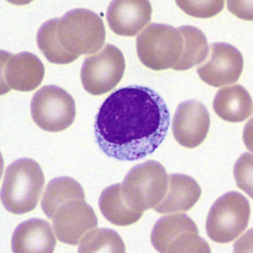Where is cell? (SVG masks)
<instances>
[{
  "label": "cell",
  "instance_id": "cell-1",
  "mask_svg": "<svg viewBox=\"0 0 253 253\" xmlns=\"http://www.w3.org/2000/svg\"><path fill=\"white\" fill-rule=\"evenodd\" d=\"M169 125L168 107L156 91L129 85L114 91L103 102L95 117V138L107 156L133 162L161 146Z\"/></svg>",
  "mask_w": 253,
  "mask_h": 253
},
{
  "label": "cell",
  "instance_id": "cell-2",
  "mask_svg": "<svg viewBox=\"0 0 253 253\" xmlns=\"http://www.w3.org/2000/svg\"><path fill=\"white\" fill-rule=\"evenodd\" d=\"M105 28L98 14L74 9L61 18L47 20L38 30L37 43L47 61L64 65L82 55L96 53L104 45Z\"/></svg>",
  "mask_w": 253,
  "mask_h": 253
},
{
  "label": "cell",
  "instance_id": "cell-3",
  "mask_svg": "<svg viewBox=\"0 0 253 253\" xmlns=\"http://www.w3.org/2000/svg\"><path fill=\"white\" fill-rule=\"evenodd\" d=\"M44 176L38 162L21 158L8 166L4 174L1 201L5 209L23 214L35 209L44 184Z\"/></svg>",
  "mask_w": 253,
  "mask_h": 253
},
{
  "label": "cell",
  "instance_id": "cell-4",
  "mask_svg": "<svg viewBox=\"0 0 253 253\" xmlns=\"http://www.w3.org/2000/svg\"><path fill=\"white\" fill-rule=\"evenodd\" d=\"M184 49V35L180 28L166 24H150L136 38L138 59L153 71H178Z\"/></svg>",
  "mask_w": 253,
  "mask_h": 253
},
{
  "label": "cell",
  "instance_id": "cell-5",
  "mask_svg": "<svg viewBox=\"0 0 253 253\" xmlns=\"http://www.w3.org/2000/svg\"><path fill=\"white\" fill-rule=\"evenodd\" d=\"M168 185L169 175L164 166L150 160L134 166L127 172L121 184V193L129 208L144 213L160 204Z\"/></svg>",
  "mask_w": 253,
  "mask_h": 253
},
{
  "label": "cell",
  "instance_id": "cell-6",
  "mask_svg": "<svg viewBox=\"0 0 253 253\" xmlns=\"http://www.w3.org/2000/svg\"><path fill=\"white\" fill-rule=\"evenodd\" d=\"M153 247L162 253H211L200 237L195 221L185 213L163 216L154 224L150 235Z\"/></svg>",
  "mask_w": 253,
  "mask_h": 253
},
{
  "label": "cell",
  "instance_id": "cell-7",
  "mask_svg": "<svg viewBox=\"0 0 253 253\" xmlns=\"http://www.w3.org/2000/svg\"><path fill=\"white\" fill-rule=\"evenodd\" d=\"M251 208L249 200L241 193L229 192L218 198L210 209L206 231L217 243L234 241L249 225Z\"/></svg>",
  "mask_w": 253,
  "mask_h": 253
},
{
  "label": "cell",
  "instance_id": "cell-8",
  "mask_svg": "<svg viewBox=\"0 0 253 253\" xmlns=\"http://www.w3.org/2000/svg\"><path fill=\"white\" fill-rule=\"evenodd\" d=\"M36 125L48 132H59L75 121V100L67 91L57 85H44L34 93L30 105Z\"/></svg>",
  "mask_w": 253,
  "mask_h": 253
},
{
  "label": "cell",
  "instance_id": "cell-9",
  "mask_svg": "<svg viewBox=\"0 0 253 253\" xmlns=\"http://www.w3.org/2000/svg\"><path fill=\"white\" fill-rule=\"evenodd\" d=\"M125 67V56L121 49L107 43L101 51L84 59L80 72L83 88L95 96L105 94L121 81Z\"/></svg>",
  "mask_w": 253,
  "mask_h": 253
},
{
  "label": "cell",
  "instance_id": "cell-10",
  "mask_svg": "<svg viewBox=\"0 0 253 253\" xmlns=\"http://www.w3.org/2000/svg\"><path fill=\"white\" fill-rule=\"evenodd\" d=\"M44 72L42 60L31 52L11 54L1 51L2 94L10 89L20 92L34 90L42 84Z\"/></svg>",
  "mask_w": 253,
  "mask_h": 253
},
{
  "label": "cell",
  "instance_id": "cell-11",
  "mask_svg": "<svg viewBox=\"0 0 253 253\" xmlns=\"http://www.w3.org/2000/svg\"><path fill=\"white\" fill-rule=\"evenodd\" d=\"M52 220L54 231L59 241L76 245L91 229L97 227L98 219L85 197L71 198L59 206Z\"/></svg>",
  "mask_w": 253,
  "mask_h": 253
},
{
  "label": "cell",
  "instance_id": "cell-12",
  "mask_svg": "<svg viewBox=\"0 0 253 253\" xmlns=\"http://www.w3.org/2000/svg\"><path fill=\"white\" fill-rule=\"evenodd\" d=\"M242 54L227 43H212L208 60L197 68L202 81L213 87L230 85L238 81L243 71Z\"/></svg>",
  "mask_w": 253,
  "mask_h": 253
},
{
  "label": "cell",
  "instance_id": "cell-13",
  "mask_svg": "<svg viewBox=\"0 0 253 253\" xmlns=\"http://www.w3.org/2000/svg\"><path fill=\"white\" fill-rule=\"evenodd\" d=\"M211 117L204 104L185 101L178 105L172 119V134L176 142L186 148L201 145L209 132Z\"/></svg>",
  "mask_w": 253,
  "mask_h": 253
},
{
  "label": "cell",
  "instance_id": "cell-14",
  "mask_svg": "<svg viewBox=\"0 0 253 253\" xmlns=\"http://www.w3.org/2000/svg\"><path fill=\"white\" fill-rule=\"evenodd\" d=\"M152 6L149 1H113L107 10L106 18L114 34L134 37L150 22Z\"/></svg>",
  "mask_w": 253,
  "mask_h": 253
},
{
  "label": "cell",
  "instance_id": "cell-15",
  "mask_svg": "<svg viewBox=\"0 0 253 253\" xmlns=\"http://www.w3.org/2000/svg\"><path fill=\"white\" fill-rule=\"evenodd\" d=\"M56 240L45 220L32 218L17 226L11 238L13 253H53Z\"/></svg>",
  "mask_w": 253,
  "mask_h": 253
},
{
  "label": "cell",
  "instance_id": "cell-16",
  "mask_svg": "<svg viewBox=\"0 0 253 253\" xmlns=\"http://www.w3.org/2000/svg\"><path fill=\"white\" fill-rule=\"evenodd\" d=\"M201 194V188L193 178L184 174H170L166 196L154 211L159 213L188 211L199 201Z\"/></svg>",
  "mask_w": 253,
  "mask_h": 253
},
{
  "label": "cell",
  "instance_id": "cell-17",
  "mask_svg": "<svg viewBox=\"0 0 253 253\" xmlns=\"http://www.w3.org/2000/svg\"><path fill=\"white\" fill-rule=\"evenodd\" d=\"M213 109L223 121L240 123L253 113V100L247 89L241 85L221 88L213 101Z\"/></svg>",
  "mask_w": 253,
  "mask_h": 253
},
{
  "label": "cell",
  "instance_id": "cell-18",
  "mask_svg": "<svg viewBox=\"0 0 253 253\" xmlns=\"http://www.w3.org/2000/svg\"><path fill=\"white\" fill-rule=\"evenodd\" d=\"M99 208L109 222L118 226H127L135 223L143 213L129 208L123 199L121 184L109 186L103 190L99 198Z\"/></svg>",
  "mask_w": 253,
  "mask_h": 253
},
{
  "label": "cell",
  "instance_id": "cell-19",
  "mask_svg": "<svg viewBox=\"0 0 253 253\" xmlns=\"http://www.w3.org/2000/svg\"><path fill=\"white\" fill-rule=\"evenodd\" d=\"M75 197H85L84 190L79 182L68 176L55 178L47 184L42 196V211L47 218L51 219L59 206Z\"/></svg>",
  "mask_w": 253,
  "mask_h": 253
},
{
  "label": "cell",
  "instance_id": "cell-20",
  "mask_svg": "<svg viewBox=\"0 0 253 253\" xmlns=\"http://www.w3.org/2000/svg\"><path fill=\"white\" fill-rule=\"evenodd\" d=\"M179 28L184 35V49L178 71H187L205 61L209 46L206 36L200 29L192 26Z\"/></svg>",
  "mask_w": 253,
  "mask_h": 253
},
{
  "label": "cell",
  "instance_id": "cell-21",
  "mask_svg": "<svg viewBox=\"0 0 253 253\" xmlns=\"http://www.w3.org/2000/svg\"><path fill=\"white\" fill-rule=\"evenodd\" d=\"M79 253H125V245L121 236L113 229H91L80 241Z\"/></svg>",
  "mask_w": 253,
  "mask_h": 253
},
{
  "label": "cell",
  "instance_id": "cell-22",
  "mask_svg": "<svg viewBox=\"0 0 253 253\" xmlns=\"http://www.w3.org/2000/svg\"><path fill=\"white\" fill-rule=\"evenodd\" d=\"M184 13L195 18H209L223 10L224 1H176Z\"/></svg>",
  "mask_w": 253,
  "mask_h": 253
},
{
  "label": "cell",
  "instance_id": "cell-23",
  "mask_svg": "<svg viewBox=\"0 0 253 253\" xmlns=\"http://www.w3.org/2000/svg\"><path fill=\"white\" fill-rule=\"evenodd\" d=\"M234 176L237 184L252 197V177H253V155L245 153L240 157L234 166Z\"/></svg>",
  "mask_w": 253,
  "mask_h": 253
}]
</instances>
